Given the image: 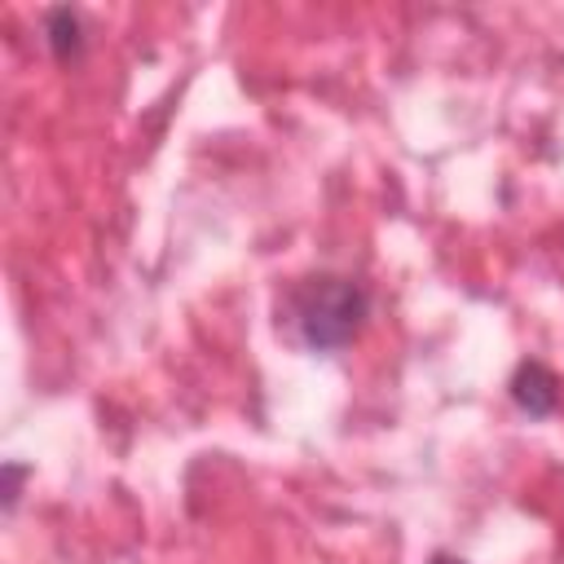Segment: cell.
<instances>
[{"mask_svg":"<svg viewBox=\"0 0 564 564\" xmlns=\"http://www.w3.org/2000/svg\"><path fill=\"white\" fill-rule=\"evenodd\" d=\"M366 291L352 282V278H335V273H322V278H308L304 286H295L291 295V313H295V326H300V339L317 352H330V348H344L361 322H366Z\"/></svg>","mask_w":564,"mask_h":564,"instance_id":"6da1fadb","label":"cell"},{"mask_svg":"<svg viewBox=\"0 0 564 564\" xmlns=\"http://www.w3.org/2000/svg\"><path fill=\"white\" fill-rule=\"evenodd\" d=\"M48 44H53V53H57L62 62L79 53L84 35H79V18H75L70 9H53V13H48Z\"/></svg>","mask_w":564,"mask_h":564,"instance_id":"3957f363","label":"cell"},{"mask_svg":"<svg viewBox=\"0 0 564 564\" xmlns=\"http://www.w3.org/2000/svg\"><path fill=\"white\" fill-rule=\"evenodd\" d=\"M432 564H463V560H454V555H436Z\"/></svg>","mask_w":564,"mask_h":564,"instance_id":"277c9868","label":"cell"},{"mask_svg":"<svg viewBox=\"0 0 564 564\" xmlns=\"http://www.w3.org/2000/svg\"><path fill=\"white\" fill-rule=\"evenodd\" d=\"M511 397H516L520 410L542 419V414H551L560 405V379L542 361H520V370L511 379Z\"/></svg>","mask_w":564,"mask_h":564,"instance_id":"7a4b0ae2","label":"cell"}]
</instances>
